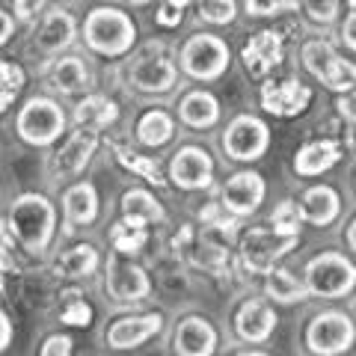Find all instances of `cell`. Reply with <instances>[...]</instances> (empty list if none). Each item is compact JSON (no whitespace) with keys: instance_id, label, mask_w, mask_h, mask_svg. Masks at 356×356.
<instances>
[{"instance_id":"obj_1","label":"cell","mask_w":356,"mask_h":356,"mask_svg":"<svg viewBox=\"0 0 356 356\" xmlns=\"http://www.w3.org/2000/svg\"><path fill=\"white\" fill-rule=\"evenodd\" d=\"M83 42L102 57H125L137 42V24L116 6H95L83 21Z\"/></svg>"},{"instance_id":"obj_2","label":"cell","mask_w":356,"mask_h":356,"mask_svg":"<svg viewBox=\"0 0 356 356\" xmlns=\"http://www.w3.org/2000/svg\"><path fill=\"white\" fill-rule=\"evenodd\" d=\"M54 222H57V211L39 193H24L18 196L13 208H9V226L24 243L30 252H44L54 238Z\"/></svg>"},{"instance_id":"obj_3","label":"cell","mask_w":356,"mask_h":356,"mask_svg":"<svg viewBox=\"0 0 356 356\" xmlns=\"http://www.w3.org/2000/svg\"><path fill=\"white\" fill-rule=\"evenodd\" d=\"M300 57H303V65L309 69V74L324 83L327 89H332V92L341 95V92L356 89V65L350 60H344L330 42L324 39L306 42Z\"/></svg>"},{"instance_id":"obj_4","label":"cell","mask_w":356,"mask_h":356,"mask_svg":"<svg viewBox=\"0 0 356 356\" xmlns=\"http://www.w3.org/2000/svg\"><path fill=\"white\" fill-rule=\"evenodd\" d=\"M178 81V69L172 57L163 51V44H146L137 57L128 63V83L137 92L146 95H166Z\"/></svg>"},{"instance_id":"obj_5","label":"cell","mask_w":356,"mask_h":356,"mask_svg":"<svg viewBox=\"0 0 356 356\" xmlns=\"http://www.w3.org/2000/svg\"><path fill=\"white\" fill-rule=\"evenodd\" d=\"M178 63L193 81H217L229 69V44L214 33H196L181 44Z\"/></svg>"},{"instance_id":"obj_6","label":"cell","mask_w":356,"mask_h":356,"mask_svg":"<svg viewBox=\"0 0 356 356\" xmlns=\"http://www.w3.org/2000/svg\"><path fill=\"white\" fill-rule=\"evenodd\" d=\"M63 128H65L63 107L57 102H51V98H42V95L30 98L15 119L18 137L24 143H30V146H51V143L63 134Z\"/></svg>"},{"instance_id":"obj_7","label":"cell","mask_w":356,"mask_h":356,"mask_svg":"<svg viewBox=\"0 0 356 356\" xmlns=\"http://www.w3.org/2000/svg\"><path fill=\"white\" fill-rule=\"evenodd\" d=\"M356 285V267L339 252H321L306 264V288L315 297H344Z\"/></svg>"},{"instance_id":"obj_8","label":"cell","mask_w":356,"mask_h":356,"mask_svg":"<svg viewBox=\"0 0 356 356\" xmlns=\"http://www.w3.org/2000/svg\"><path fill=\"white\" fill-rule=\"evenodd\" d=\"M297 238L300 235H291V232H282L276 226L252 229L250 235H243V241H241V259L252 273H270L273 264L280 261L288 250L297 247Z\"/></svg>"},{"instance_id":"obj_9","label":"cell","mask_w":356,"mask_h":356,"mask_svg":"<svg viewBox=\"0 0 356 356\" xmlns=\"http://www.w3.org/2000/svg\"><path fill=\"white\" fill-rule=\"evenodd\" d=\"M270 146V128L259 116L241 113L222 131V149L232 161H259Z\"/></svg>"},{"instance_id":"obj_10","label":"cell","mask_w":356,"mask_h":356,"mask_svg":"<svg viewBox=\"0 0 356 356\" xmlns=\"http://www.w3.org/2000/svg\"><path fill=\"white\" fill-rule=\"evenodd\" d=\"M353 341H356L353 321L341 315V312H324V315L312 318L306 330V344L315 356H339L350 350Z\"/></svg>"},{"instance_id":"obj_11","label":"cell","mask_w":356,"mask_h":356,"mask_svg":"<svg viewBox=\"0 0 356 356\" xmlns=\"http://www.w3.org/2000/svg\"><path fill=\"white\" fill-rule=\"evenodd\" d=\"M211 175H214V161L199 146L178 149L170 163V178L181 191H202V187L211 184Z\"/></svg>"},{"instance_id":"obj_12","label":"cell","mask_w":356,"mask_h":356,"mask_svg":"<svg viewBox=\"0 0 356 356\" xmlns=\"http://www.w3.org/2000/svg\"><path fill=\"white\" fill-rule=\"evenodd\" d=\"M312 102V89L300 81H264L261 83V107L273 116H300Z\"/></svg>"},{"instance_id":"obj_13","label":"cell","mask_w":356,"mask_h":356,"mask_svg":"<svg viewBox=\"0 0 356 356\" xmlns=\"http://www.w3.org/2000/svg\"><path fill=\"white\" fill-rule=\"evenodd\" d=\"M98 149V131L95 128H77L69 143L51 158V175L54 178H72L83 172V166Z\"/></svg>"},{"instance_id":"obj_14","label":"cell","mask_w":356,"mask_h":356,"mask_svg":"<svg viewBox=\"0 0 356 356\" xmlns=\"http://www.w3.org/2000/svg\"><path fill=\"white\" fill-rule=\"evenodd\" d=\"M235 222L232 220H220V222H208L199 232L193 247H191V259L193 264L205 267V270H220L229 261V232Z\"/></svg>"},{"instance_id":"obj_15","label":"cell","mask_w":356,"mask_h":356,"mask_svg":"<svg viewBox=\"0 0 356 356\" xmlns=\"http://www.w3.org/2000/svg\"><path fill=\"white\" fill-rule=\"evenodd\" d=\"M77 36V24H74V15L65 13V9H48L42 15L39 27H36V36H33V48L39 54H60L65 51Z\"/></svg>"},{"instance_id":"obj_16","label":"cell","mask_w":356,"mask_h":356,"mask_svg":"<svg viewBox=\"0 0 356 356\" xmlns=\"http://www.w3.org/2000/svg\"><path fill=\"white\" fill-rule=\"evenodd\" d=\"M282 54H285V44H282L280 33L261 30L243 44L241 60H243V69H247L252 77H264L267 72H273L276 65L282 63Z\"/></svg>"},{"instance_id":"obj_17","label":"cell","mask_w":356,"mask_h":356,"mask_svg":"<svg viewBox=\"0 0 356 356\" xmlns=\"http://www.w3.org/2000/svg\"><path fill=\"white\" fill-rule=\"evenodd\" d=\"M104 285H107L110 297L119 300V303H137V300L149 297V291H152L146 270L131 261H110Z\"/></svg>"},{"instance_id":"obj_18","label":"cell","mask_w":356,"mask_h":356,"mask_svg":"<svg viewBox=\"0 0 356 356\" xmlns=\"http://www.w3.org/2000/svg\"><path fill=\"white\" fill-rule=\"evenodd\" d=\"M261 199H264V178L259 172H238L222 187V208L232 211L235 217H247L252 211H259Z\"/></svg>"},{"instance_id":"obj_19","label":"cell","mask_w":356,"mask_h":356,"mask_svg":"<svg viewBox=\"0 0 356 356\" xmlns=\"http://www.w3.org/2000/svg\"><path fill=\"white\" fill-rule=\"evenodd\" d=\"M163 327V318L158 312L152 315H134V318H119L113 321V327L107 330V344L116 350H131L146 344L152 336H158Z\"/></svg>"},{"instance_id":"obj_20","label":"cell","mask_w":356,"mask_h":356,"mask_svg":"<svg viewBox=\"0 0 356 356\" xmlns=\"http://www.w3.org/2000/svg\"><path fill=\"white\" fill-rule=\"evenodd\" d=\"M172 348L178 356H214L217 332L205 318H184L172 336Z\"/></svg>"},{"instance_id":"obj_21","label":"cell","mask_w":356,"mask_h":356,"mask_svg":"<svg viewBox=\"0 0 356 356\" xmlns=\"http://www.w3.org/2000/svg\"><path fill=\"white\" fill-rule=\"evenodd\" d=\"M273 327H276V315H273L270 306L261 303V300L243 303L235 315V330L243 341H267Z\"/></svg>"},{"instance_id":"obj_22","label":"cell","mask_w":356,"mask_h":356,"mask_svg":"<svg viewBox=\"0 0 356 356\" xmlns=\"http://www.w3.org/2000/svg\"><path fill=\"white\" fill-rule=\"evenodd\" d=\"M300 211H303V220H309L312 226H330L341 211V199L332 187L318 184V187H309V191L303 193V199H300Z\"/></svg>"},{"instance_id":"obj_23","label":"cell","mask_w":356,"mask_h":356,"mask_svg":"<svg viewBox=\"0 0 356 356\" xmlns=\"http://www.w3.org/2000/svg\"><path fill=\"white\" fill-rule=\"evenodd\" d=\"M339 161H341V146L336 140H315V143H306V146L297 152L294 170L300 175H321V172L332 170Z\"/></svg>"},{"instance_id":"obj_24","label":"cell","mask_w":356,"mask_h":356,"mask_svg":"<svg viewBox=\"0 0 356 356\" xmlns=\"http://www.w3.org/2000/svg\"><path fill=\"white\" fill-rule=\"evenodd\" d=\"M178 116H181L187 128H196V131L211 128V125H217V119H220V102L211 92H205V89H193V92H187L181 98Z\"/></svg>"},{"instance_id":"obj_25","label":"cell","mask_w":356,"mask_h":356,"mask_svg":"<svg viewBox=\"0 0 356 356\" xmlns=\"http://www.w3.org/2000/svg\"><path fill=\"white\" fill-rule=\"evenodd\" d=\"M48 81L57 92L77 95L89 86V69H86V63L81 57H60V60H54L51 72H48Z\"/></svg>"},{"instance_id":"obj_26","label":"cell","mask_w":356,"mask_h":356,"mask_svg":"<svg viewBox=\"0 0 356 356\" xmlns=\"http://www.w3.org/2000/svg\"><path fill=\"white\" fill-rule=\"evenodd\" d=\"M63 208H65V220L69 226H86L98 217V196L92 184H74L65 191L63 196Z\"/></svg>"},{"instance_id":"obj_27","label":"cell","mask_w":356,"mask_h":356,"mask_svg":"<svg viewBox=\"0 0 356 356\" xmlns=\"http://www.w3.org/2000/svg\"><path fill=\"white\" fill-rule=\"evenodd\" d=\"M116 119H119V107L110 102L107 95H86L83 102L74 107V125L77 128L102 131L107 125H113Z\"/></svg>"},{"instance_id":"obj_28","label":"cell","mask_w":356,"mask_h":356,"mask_svg":"<svg viewBox=\"0 0 356 356\" xmlns=\"http://www.w3.org/2000/svg\"><path fill=\"white\" fill-rule=\"evenodd\" d=\"M98 267V252L92 243H77V247L65 250L57 261H54V273L60 280H81V276H89Z\"/></svg>"},{"instance_id":"obj_29","label":"cell","mask_w":356,"mask_h":356,"mask_svg":"<svg viewBox=\"0 0 356 356\" xmlns=\"http://www.w3.org/2000/svg\"><path fill=\"white\" fill-rule=\"evenodd\" d=\"M172 134H175V122L166 110H149L137 122V140L149 149H158L163 143H170Z\"/></svg>"},{"instance_id":"obj_30","label":"cell","mask_w":356,"mask_h":356,"mask_svg":"<svg viewBox=\"0 0 356 356\" xmlns=\"http://www.w3.org/2000/svg\"><path fill=\"white\" fill-rule=\"evenodd\" d=\"M122 214L128 220H137V222H161L163 208L158 205V199L149 191H128L122 196Z\"/></svg>"},{"instance_id":"obj_31","label":"cell","mask_w":356,"mask_h":356,"mask_svg":"<svg viewBox=\"0 0 356 356\" xmlns=\"http://www.w3.org/2000/svg\"><path fill=\"white\" fill-rule=\"evenodd\" d=\"M146 222H137V220H122L113 226V232H110V241H113V247L122 252V255H134V252H140L143 247H146V241H149V232L143 229Z\"/></svg>"},{"instance_id":"obj_32","label":"cell","mask_w":356,"mask_h":356,"mask_svg":"<svg viewBox=\"0 0 356 356\" xmlns=\"http://www.w3.org/2000/svg\"><path fill=\"white\" fill-rule=\"evenodd\" d=\"M267 294H270L276 303H294V300H303L309 294V288L300 285L288 270L276 267V270L267 273Z\"/></svg>"},{"instance_id":"obj_33","label":"cell","mask_w":356,"mask_h":356,"mask_svg":"<svg viewBox=\"0 0 356 356\" xmlns=\"http://www.w3.org/2000/svg\"><path fill=\"white\" fill-rule=\"evenodd\" d=\"M199 18L208 24H232L238 18V0H196Z\"/></svg>"},{"instance_id":"obj_34","label":"cell","mask_w":356,"mask_h":356,"mask_svg":"<svg viewBox=\"0 0 356 356\" xmlns=\"http://www.w3.org/2000/svg\"><path fill=\"white\" fill-rule=\"evenodd\" d=\"M0 77H3V92H0V110H9L13 102L18 98L21 86H24V69L13 60L0 63Z\"/></svg>"},{"instance_id":"obj_35","label":"cell","mask_w":356,"mask_h":356,"mask_svg":"<svg viewBox=\"0 0 356 356\" xmlns=\"http://www.w3.org/2000/svg\"><path fill=\"white\" fill-rule=\"evenodd\" d=\"M116 158H119V163L125 166V170L137 172L140 178H146L149 184H163L158 163H154L152 158H143V154H134V152H128V149H116Z\"/></svg>"},{"instance_id":"obj_36","label":"cell","mask_w":356,"mask_h":356,"mask_svg":"<svg viewBox=\"0 0 356 356\" xmlns=\"http://www.w3.org/2000/svg\"><path fill=\"white\" fill-rule=\"evenodd\" d=\"M300 6L306 9L309 21H315V24H332V21L339 18V9H341V0H297Z\"/></svg>"},{"instance_id":"obj_37","label":"cell","mask_w":356,"mask_h":356,"mask_svg":"<svg viewBox=\"0 0 356 356\" xmlns=\"http://www.w3.org/2000/svg\"><path fill=\"white\" fill-rule=\"evenodd\" d=\"M63 321L69 327H86L92 321V309H89L86 300H81V294H65V303H63Z\"/></svg>"},{"instance_id":"obj_38","label":"cell","mask_w":356,"mask_h":356,"mask_svg":"<svg viewBox=\"0 0 356 356\" xmlns=\"http://www.w3.org/2000/svg\"><path fill=\"white\" fill-rule=\"evenodd\" d=\"M247 15L252 18H270V15H282V13H294L300 6L297 0H247Z\"/></svg>"},{"instance_id":"obj_39","label":"cell","mask_w":356,"mask_h":356,"mask_svg":"<svg viewBox=\"0 0 356 356\" xmlns=\"http://www.w3.org/2000/svg\"><path fill=\"white\" fill-rule=\"evenodd\" d=\"M300 220H303V211L297 208V202H291V199H285V202L276 205L273 211V226L282 229V232H291V235H300Z\"/></svg>"},{"instance_id":"obj_40","label":"cell","mask_w":356,"mask_h":356,"mask_svg":"<svg viewBox=\"0 0 356 356\" xmlns=\"http://www.w3.org/2000/svg\"><path fill=\"white\" fill-rule=\"evenodd\" d=\"M184 0H163L161 9H158V15H154V21H158L161 27H178L181 24V18H184Z\"/></svg>"},{"instance_id":"obj_41","label":"cell","mask_w":356,"mask_h":356,"mask_svg":"<svg viewBox=\"0 0 356 356\" xmlns=\"http://www.w3.org/2000/svg\"><path fill=\"white\" fill-rule=\"evenodd\" d=\"M39 356H72V339L69 336H51L42 344Z\"/></svg>"},{"instance_id":"obj_42","label":"cell","mask_w":356,"mask_h":356,"mask_svg":"<svg viewBox=\"0 0 356 356\" xmlns=\"http://www.w3.org/2000/svg\"><path fill=\"white\" fill-rule=\"evenodd\" d=\"M336 107H339V113H341L344 119L356 125V89H350V92H341L339 102H336Z\"/></svg>"},{"instance_id":"obj_43","label":"cell","mask_w":356,"mask_h":356,"mask_svg":"<svg viewBox=\"0 0 356 356\" xmlns=\"http://www.w3.org/2000/svg\"><path fill=\"white\" fill-rule=\"evenodd\" d=\"M341 42L348 44L350 51H356V9H350L348 18H344V24H341Z\"/></svg>"},{"instance_id":"obj_44","label":"cell","mask_w":356,"mask_h":356,"mask_svg":"<svg viewBox=\"0 0 356 356\" xmlns=\"http://www.w3.org/2000/svg\"><path fill=\"white\" fill-rule=\"evenodd\" d=\"M13 3H15V15L18 18H33L44 3H48V0H13Z\"/></svg>"},{"instance_id":"obj_45","label":"cell","mask_w":356,"mask_h":356,"mask_svg":"<svg viewBox=\"0 0 356 356\" xmlns=\"http://www.w3.org/2000/svg\"><path fill=\"white\" fill-rule=\"evenodd\" d=\"M9 336H13V327H9V318L0 315V348H9Z\"/></svg>"},{"instance_id":"obj_46","label":"cell","mask_w":356,"mask_h":356,"mask_svg":"<svg viewBox=\"0 0 356 356\" xmlns=\"http://www.w3.org/2000/svg\"><path fill=\"white\" fill-rule=\"evenodd\" d=\"M0 18H3V36H0V42H9L13 39V30H15V24H13V18H9V13H0Z\"/></svg>"},{"instance_id":"obj_47","label":"cell","mask_w":356,"mask_h":356,"mask_svg":"<svg viewBox=\"0 0 356 356\" xmlns=\"http://www.w3.org/2000/svg\"><path fill=\"white\" fill-rule=\"evenodd\" d=\"M348 243H350V250H356V220L350 222V229H348Z\"/></svg>"},{"instance_id":"obj_48","label":"cell","mask_w":356,"mask_h":356,"mask_svg":"<svg viewBox=\"0 0 356 356\" xmlns=\"http://www.w3.org/2000/svg\"><path fill=\"white\" fill-rule=\"evenodd\" d=\"M128 3H131V6H146L149 0H128Z\"/></svg>"},{"instance_id":"obj_49","label":"cell","mask_w":356,"mask_h":356,"mask_svg":"<svg viewBox=\"0 0 356 356\" xmlns=\"http://www.w3.org/2000/svg\"><path fill=\"white\" fill-rule=\"evenodd\" d=\"M235 356H267V353H255V350H250V353H235Z\"/></svg>"},{"instance_id":"obj_50","label":"cell","mask_w":356,"mask_h":356,"mask_svg":"<svg viewBox=\"0 0 356 356\" xmlns=\"http://www.w3.org/2000/svg\"><path fill=\"white\" fill-rule=\"evenodd\" d=\"M348 3H350V9H356V0H348Z\"/></svg>"},{"instance_id":"obj_51","label":"cell","mask_w":356,"mask_h":356,"mask_svg":"<svg viewBox=\"0 0 356 356\" xmlns=\"http://www.w3.org/2000/svg\"><path fill=\"white\" fill-rule=\"evenodd\" d=\"M184 3H191V0H184Z\"/></svg>"}]
</instances>
